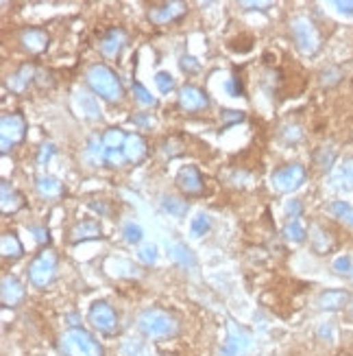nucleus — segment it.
Wrapping results in <instances>:
<instances>
[{"mask_svg": "<svg viewBox=\"0 0 353 356\" xmlns=\"http://www.w3.org/2000/svg\"><path fill=\"white\" fill-rule=\"evenodd\" d=\"M27 123L20 114H5L0 118V151L9 153L18 142L25 140Z\"/></svg>", "mask_w": 353, "mask_h": 356, "instance_id": "6", "label": "nucleus"}, {"mask_svg": "<svg viewBox=\"0 0 353 356\" xmlns=\"http://www.w3.org/2000/svg\"><path fill=\"white\" fill-rule=\"evenodd\" d=\"M161 210L174 219H181L187 212V204L179 197H161Z\"/></svg>", "mask_w": 353, "mask_h": 356, "instance_id": "26", "label": "nucleus"}, {"mask_svg": "<svg viewBox=\"0 0 353 356\" xmlns=\"http://www.w3.org/2000/svg\"><path fill=\"white\" fill-rule=\"evenodd\" d=\"M220 121L222 127H231V125H238L244 121V112H233V110H225L220 114Z\"/></svg>", "mask_w": 353, "mask_h": 356, "instance_id": "40", "label": "nucleus"}, {"mask_svg": "<svg viewBox=\"0 0 353 356\" xmlns=\"http://www.w3.org/2000/svg\"><path fill=\"white\" fill-rule=\"evenodd\" d=\"M122 236H125V241H127V243L138 245L140 241H142L144 232H142V228H140L138 223L129 221V223H125V225H122Z\"/></svg>", "mask_w": 353, "mask_h": 356, "instance_id": "35", "label": "nucleus"}, {"mask_svg": "<svg viewBox=\"0 0 353 356\" xmlns=\"http://www.w3.org/2000/svg\"><path fill=\"white\" fill-rule=\"evenodd\" d=\"M94 239H103V228L96 219H86L73 225V230L68 232V241L70 243H81V241H94Z\"/></svg>", "mask_w": 353, "mask_h": 356, "instance_id": "14", "label": "nucleus"}, {"mask_svg": "<svg viewBox=\"0 0 353 356\" xmlns=\"http://www.w3.org/2000/svg\"><path fill=\"white\" fill-rule=\"evenodd\" d=\"M301 212H303V206H301L299 199H292V201H288V204H286V215L290 219H299Z\"/></svg>", "mask_w": 353, "mask_h": 356, "instance_id": "45", "label": "nucleus"}, {"mask_svg": "<svg viewBox=\"0 0 353 356\" xmlns=\"http://www.w3.org/2000/svg\"><path fill=\"white\" fill-rule=\"evenodd\" d=\"M90 208L94 212H99L101 217H107L109 215V208H107V204H105V201H90Z\"/></svg>", "mask_w": 353, "mask_h": 356, "instance_id": "48", "label": "nucleus"}, {"mask_svg": "<svg viewBox=\"0 0 353 356\" xmlns=\"http://www.w3.org/2000/svg\"><path fill=\"white\" fill-rule=\"evenodd\" d=\"M35 77H38V68H35L33 64H22L14 75L7 77L5 83H7V88L11 92L22 94L31 86V83H35Z\"/></svg>", "mask_w": 353, "mask_h": 356, "instance_id": "15", "label": "nucleus"}, {"mask_svg": "<svg viewBox=\"0 0 353 356\" xmlns=\"http://www.w3.org/2000/svg\"><path fill=\"white\" fill-rule=\"evenodd\" d=\"M290 33L297 49L303 55H316L321 49V33L308 16H294L290 20Z\"/></svg>", "mask_w": 353, "mask_h": 356, "instance_id": "4", "label": "nucleus"}, {"mask_svg": "<svg viewBox=\"0 0 353 356\" xmlns=\"http://www.w3.org/2000/svg\"><path fill=\"white\" fill-rule=\"evenodd\" d=\"M35 188H38L40 197H44V199H57L64 193L62 182L55 180L51 175H40L38 180H35Z\"/></svg>", "mask_w": 353, "mask_h": 356, "instance_id": "22", "label": "nucleus"}, {"mask_svg": "<svg viewBox=\"0 0 353 356\" xmlns=\"http://www.w3.org/2000/svg\"><path fill=\"white\" fill-rule=\"evenodd\" d=\"M351 278H353V271H351Z\"/></svg>", "mask_w": 353, "mask_h": 356, "instance_id": "52", "label": "nucleus"}, {"mask_svg": "<svg viewBox=\"0 0 353 356\" xmlns=\"http://www.w3.org/2000/svg\"><path fill=\"white\" fill-rule=\"evenodd\" d=\"M334 7L343 14H351L353 11V0H334Z\"/></svg>", "mask_w": 353, "mask_h": 356, "instance_id": "49", "label": "nucleus"}, {"mask_svg": "<svg viewBox=\"0 0 353 356\" xmlns=\"http://www.w3.org/2000/svg\"><path fill=\"white\" fill-rule=\"evenodd\" d=\"M86 79H88V86L92 88V92L99 94V97L107 103H118L125 97L122 83L109 66H105V64L90 66L86 73Z\"/></svg>", "mask_w": 353, "mask_h": 356, "instance_id": "2", "label": "nucleus"}, {"mask_svg": "<svg viewBox=\"0 0 353 356\" xmlns=\"http://www.w3.org/2000/svg\"><path fill=\"white\" fill-rule=\"evenodd\" d=\"M281 138H284L286 142H299V140L303 138V132H301V127H299V125L290 123V125H284V127H281Z\"/></svg>", "mask_w": 353, "mask_h": 356, "instance_id": "38", "label": "nucleus"}, {"mask_svg": "<svg viewBox=\"0 0 353 356\" xmlns=\"http://www.w3.org/2000/svg\"><path fill=\"white\" fill-rule=\"evenodd\" d=\"M55 145H53V142H46V145H42L40 147V153H38V162L40 164H46V162H49L53 156H55Z\"/></svg>", "mask_w": 353, "mask_h": 356, "instance_id": "43", "label": "nucleus"}, {"mask_svg": "<svg viewBox=\"0 0 353 356\" xmlns=\"http://www.w3.org/2000/svg\"><path fill=\"white\" fill-rule=\"evenodd\" d=\"M227 92L231 94V97H244V88H242L240 77H231L227 81Z\"/></svg>", "mask_w": 353, "mask_h": 356, "instance_id": "44", "label": "nucleus"}, {"mask_svg": "<svg viewBox=\"0 0 353 356\" xmlns=\"http://www.w3.org/2000/svg\"><path fill=\"white\" fill-rule=\"evenodd\" d=\"M351 311H353V302H351Z\"/></svg>", "mask_w": 353, "mask_h": 356, "instance_id": "51", "label": "nucleus"}, {"mask_svg": "<svg viewBox=\"0 0 353 356\" xmlns=\"http://www.w3.org/2000/svg\"><path fill=\"white\" fill-rule=\"evenodd\" d=\"M314 162L321 171H329L336 162V149L334 147H321L314 153Z\"/></svg>", "mask_w": 353, "mask_h": 356, "instance_id": "30", "label": "nucleus"}, {"mask_svg": "<svg viewBox=\"0 0 353 356\" xmlns=\"http://www.w3.org/2000/svg\"><path fill=\"white\" fill-rule=\"evenodd\" d=\"M59 350L64 356H105L99 339L86 328H70L59 339Z\"/></svg>", "mask_w": 353, "mask_h": 356, "instance_id": "3", "label": "nucleus"}, {"mask_svg": "<svg viewBox=\"0 0 353 356\" xmlns=\"http://www.w3.org/2000/svg\"><path fill=\"white\" fill-rule=\"evenodd\" d=\"M20 44H22V49H25L27 53L42 55L46 49H49L51 38H49V33H46L44 29L31 27V29H25L20 33Z\"/></svg>", "mask_w": 353, "mask_h": 356, "instance_id": "12", "label": "nucleus"}, {"mask_svg": "<svg viewBox=\"0 0 353 356\" xmlns=\"http://www.w3.org/2000/svg\"><path fill=\"white\" fill-rule=\"evenodd\" d=\"M77 108L90 121H99L101 118V105L96 101V97H92L88 92H77Z\"/></svg>", "mask_w": 353, "mask_h": 356, "instance_id": "23", "label": "nucleus"}, {"mask_svg": "<svg viewBox=\"0 0 353 356\" xmlns=\"http://www.w3.org/2000/svg\"><path fill=\"white\" fill-rule=\"evenodd\" d=\"M86 156L92 164H105V145H103V138L99 136H92L88 142V149H86Z\"/></svg>", "mask_w": 353, "mask_h": 356, "instance_id": "28", "label": "nucleus"}, {"mask_svg": "<svg viewBox=\"0 0 353 356\" xmlns=\"http://www.w3.org/2000/svg\"><path fill=\"white\" fill-rule=\"evenodd\" d=\"M125 142H127V134L118 127H112L103 134L105 149H125Z\"/></svg>", "mask_w": 353, "mask_h": 356, "instance_id": "29", "label": "nucleus"}, {"mask_svg": "<svg viewBox=\"0 0 353 356\" xmlns=\"http://www.w3.org/2000/svg\"><path fill=\"white\" fill-rule=\"evenodd\" d=\"M55 276H57V252L53 247H46L29 265V280L33 282V287L46 289L49 284H53Z\"/></svg>", "mask_w": 353, "mask_h": 356, "instance_id": "5", "label": "nucleus"}, {"mask_svg": "<svg viewBox=\"0 0 353 356\" xmlns=\"http://www.w3.org/2000/svg\"><path fill=\"white\" fill-rule=\"evenodd\" d=\"M343 79V73H340V68H327V70H323L321 73V86H325V88H332V86H336V83Z\"/></svg>", "mask_w": 353, "mask_h": 356, "instance_id": "37", "label": "nucleus"}, {"mask_svg": "<svg viewBox=\"0 0 353 356\" xmlns=\"http://www.w3.org/2000/svg\"><path fill=\"white\" fill-rule=\"evenodd\" d=\"M31 234L35 236V241H38L40 245H46V243L51 241L49 230H46V228H40V225H33V228H31Z\"/></svg>", "mask_w": 353, "mask_h": 356, "instance_id": "46", "label": "nucleus"}, {"mask_svg": "<svg viewBox=\"0 0 353 356\" xmlns=\"http://www.w3.org/2000/svg\"><path fill=\"white\" fill-rule=\"evenodd\" d=\"M338 180H345V182L353 184V158H347L343 162V166H340V171H338Z\"/></svg>", "mask_w": 353, "mask_h": 356, "instance_id": "42", "label": "nucleus"}, {"mask_svg": "<svg viewBox=\"0 0 353 356\" xmlns=\"http://www.w3.org/2000/svg\"><path fill=\"white\" fill-rule=\"evenodd\" d=\"M349 302H351V295L343 289H327L316 298V306H319L321 311H338V308H345Z\"/></svg>", "mask_w": 353, "mask_h": 356, "instance_id": "18", "label": "nucleus"}, {"mask_svg": "<svg viewBox=\"0 0 353 356\" xmlns=\"http://www.w3.org/2000/svg\"><path fill=\"white\" fill-rule=\"evenodd\" d=\"M127 44V33L122 29H109L99 42V49L105 57H118Z\"/></svg>", "mask_w": 353, "mask_h": 356, "instance_id": "16", "label": "nucleus"}, {"mask_svg": "<svg viewBox=\"0 0 353 356\" xmlns=\"http://www.w3.org/2000/svg\"><path fill=\"white\" fill-rule=\"evenodd\" d=\"M168 254H170V258L174 260V263L179 265V267H183V269H190V267L196 265V260H194L192 252H190V249H187L183 243H170Z\"/></svg>", "mask_w": 353, "mask_h": 356, "instance_id": "25", "label": "nucleus"}, {"mask_svg": "<svg viewBox=\"0 0 353 356\" xmlns=\"http://www.w3.org/2000/svg\"><path fill=\"white\" fill-rule=\"evenodd\" d=\"M88 319L94 328L103 332V335H114V332L118 330V315L114 311V306L105 300H99L90 306Z\"/></svg>", "mask_w": 353, "mask_h": 356, "instance_id": "7", "label": "nucleus"}, {"mask_svg": "<svg viewBox=\"0 0 353 356\" xmlns=\"http://www.w3.org/2000/svg\"><path fill=\"white\" fill-rule=\"evenodd\" d=\"M176 188L185 195V197H198L205 191V182L203 175L196 166H183V169L176 173Z\"/></svg>", "mask_w": 353, "mask_h": 356, "instance_id": "10", "label": "nucleus"}, {"mask_svg": "<svg viewBox=\"0 0 353 356\" xmlns=\"http://www.w3.org/2000/svg\"><path fill=\"white\" fill-rule=\"evenodd\" d=\"M122 151H125L127 162L140 164V162L146 158L148 145H146V140L140 136V134H131V136H127V142H125V149Z\"/></svg>", "mask_w": 353, "mask_h": 356, "instance_id": "19", "label": "nucleus"}, {"mask_svg": "<svg viewBox=\"0 0 353 356\" xmlns=\"http://www.w3.org/2000/svg\"><path fill=\"white\" fill-rule=\"evenodd\" d=\"M140 260H142L144 265H155L157 263V247L155 245H144V247H140Z\"/></svg>", "mask_w": 353, "mask_h": 356, "instance_id": "39", "label": "nucleus"}, {"mask_svg": "<svg viewBox=\"0 0 353 356\" xmlns=\"http://www.w3.org/2000/svg\"><path fill=\"white\" fill-rule=\"evenodd\" d=\"M0 254H3L5 260H18L22 254H25V247H22L16 232L3 234V239H0Z\"/></svg>", "mask_w": 353, "mask_h": 356, "instance_id": "21", "label": "nucleus"}, {"mask_svg": "<svg viewBox=\"0 0 353 356\" xmlns=\"http://www.w3.org/2000/svg\"><path fill=\"white\" fill-rule=\"evenodd\" d=\"M209 228H211V223H209V217L207 215H196L194 219H192V223H190V232H192V236H196V239H201V236H205L207 232H209Z\"/></svg>", "mask_w": 353, "mask_h": 356, "instance_id": "34", "label": "nucleus"}, {"mask_svg": "<svg viewBox=\"0 0 353 356\" xmlns=\"http://www.w3.org/2000/svg\"><path fill=\"white\" fill-rule=\"evenodd\" d=\"M329 212H332L336 219H343L353 228V208L347 204V201H334V204L329 206Z\"/></svg>", "mask_w": 353, "mask_h": 356, "instance_id": "32", "label": "nucleus"}, {"mask_svg": "<svg viewBox=\"0 0 353 356\" xmlns=\"http://www.w3.org/2000/svg\"><path fill=\"white\" fill-rule=\"evenodd\" d=\"M246 348H249V335H246L242 328H231L229 337L225 341V346H222V350H220V354L222 356H238Z\"/></svg>", "mask_w": 353, "mask_h": 356, "instance_id": "20", "label": "nucleus"}, {"mask_svg": "<svg viewBox=\"0 0 353 356\" xmlns=\"http://www.w3.org/2000/svg\"><path fill=\"white\" fill-rule=\"evenodd\" d=\"M138 328L146 339H172L179 332V322L161 308H146L138 317Z\"/></svg>", "mask_w": 353, "mask_h": 356, "instance_id": "1", "label": "nucleus"}, {"mask_svg": "<svg viewBox=\"0 0 353 356\" xmlns=\"http://www.w3.org/2000/svg\"><path fill=\"white\" fill-rule=\"evenodd\" d=\"M120 352H122V356H155L153 350L142 341H125Z\"/></svg>", "mask_w": 353, "mask_h": 356, "instance_id": "31", "label": "nucleus"}, {"mask_svg": "<svg viewBox=\"0 0 353 356\" xmlns=\"http://www.w3.org/2000/svg\"><path fill=\"white\" fill-rule=\"evenodd\" d=\"M0 208H3V215H16L18 210L25 208V197L11 184L3 182V186H0Z\"/></svg>", "mask_w": 353, "mask_h": 356, "instance_id": "17", "label": "nucleus"}, {"mask_svg": "<svg viewBox=\"0 0 353 356\" xmlns=\"http://www.w3.org/2000/svg\"><path fill=\"white\" fill-rule=\"evenodd\" d=\"M133 97L140 105H146V108H153V105L157 103V99L153 97V94L140 81H133Z\"/></svg>", "mask_w": 353, "mask_h": 356, "instance_id": "33", "label": "nucleus"}, {"mask_svg": "<svg viewBox=\"0 0 353 356\" xmlns=\"http://www.w3.org/2000/svg\"><path fill=\"white\" fill-rule=\"evenodd\" d=\"M281 236H284L286 241H290V243H303L305 241V236H308V232H305V228H303V223L299 221V219H290L288 223H286V228H284V232H281Z\"/></svg>", "mask_w": 353, "mask_h": 356, "instance_id": "27", "label": "nucleus"}, {"mask_svg": "<svg viewBox=\"0 0 353 356\" xmlns=\"http://www.w3.org/2000/svg\"><path fill=\"white\" fill-rule=\"evenodd\" d=\"M27 298V291H25V284H22L16 276H3V284H0V300L7 308H16L25 302Z\"/></svg>", "mask_w": 353, "mask_h": 356, "instance_id": "11", "label": "nucleus"}, {"mask_svg": "<svg viewBox=\"0 0 353 356\" xmlns=\"http://www.w3.org/2000/svg\"><path fill=\"white\" fill-rule=\"evenodd\" d=\"M305 182V169L301 164H286L270 175V184L279 193H292Z\"/></svg>", "mask_w": 353, "mask_h": 356, "instance_id": "8", "label": "nucleus"}, {"mask_svg": "<svg viewBox=\"0 0 353 356\" xmlns=\"http://www.w3.org/2000/svg\"><path fill=\"white\" fill-rule=\"evenodd\" d=\"M181 68L183 73H196V70L201 68V64H198L194 57H181Z\"/></svg>", "mask_w": 353, "mask_h": 356, "instance_id": "47", "label": "nucleus"}, {"mask_svg": "<svg viewBox=\"0 0 353 356\" xmlns=\"http://www.w3.org/2000/svg\"><path fill=\"white\" fill-rule=\"evenodd\" d=\"M310 243H312V249L319 254H327L329 249L334 247V239L329 236L327 230H323L321 225H312L310 230Z\"/></svg>", "mask_w": 353, "mask_h": 356, "instance_id": "24", "label": "nucleus"}, {"mask_svg": "<svg viewBox=\"0 0 353 356\" xmlns=\"http://www.w3.org/2000/svg\"><path fill=\"white\" fill-rule=\"evenodd\" d=\"M185 11H187V5L179 3V0H174V3H161V5H155L148 9V20L153 25L164 27V25H170V22H176L179 18H183Z\"/></svg>", "mask_w": 353, "mask_h": 356, "instance_id": "9", "label": "nucleus"}, {"mask_svg": "<svg viewBox=\"0 0 353 356\" xmlns=\"http://www.w3.org/2000/svg\"><path fill=\"white\" fill-rule=\"evenodd\" d=\"M334 271H336V274H351V271H353L351 258L349 256H338L334 260Z\"/></svg>", "mask_w": 353, "mask_h": 356, "instance_id": "41", "label": "nucleus"}, {"mask_svg": "<svg viewBox=\"0 0 353 356\" xmlns=\"http://www.w3.org/2000/svg\"><path fill=\"white\" fill-rule=\"evenodd\" d=\"M179 108L185 112H203L209 108V99L201 88L183 86L179 92Z\"/></svg>", "mask_w": 353, "mask_h": 356, "instance_id": "13", "label": "nucleus"}, {"mask_svg": "<svg viewBox=\"0 0 353 356\" xmlns=\"http://www.w3.org/2000/svg\"><path fill=\"white\" fill-rule=\"evenodd\" d=\"M131 121L138 123V125H153V121L148 116H131Z\"/></svg>", "mask_w": 353, "mask_h": 356, "instance_id": "50", "label": "nucleus"}, {"mask_svg": "<svg viewBox=\"0 0 353 356\" xmlns=\"http://www.w3.org/2000/svg\"><path fill=\"white\" fill-rule=\"evenodd\" d=\"M155 86L161 94H168L174 90V79L170 73H166V70H159V73L155 75Z\"/></svg>", "mask_w": 353, "mask_h": 356, "instance_id": "36", "label": "nucleus"}]
</instances>
